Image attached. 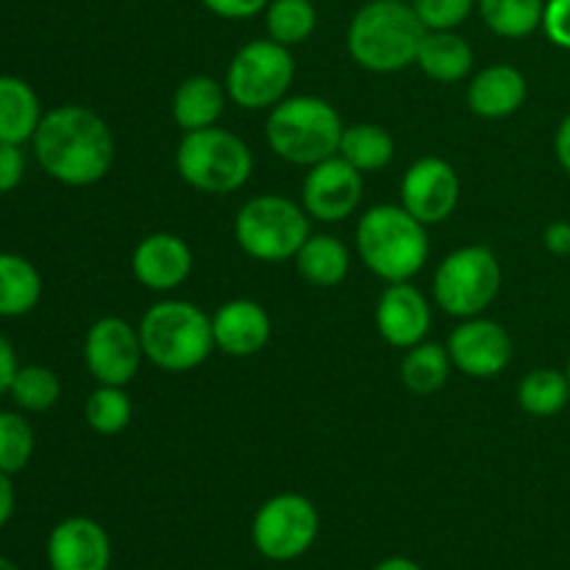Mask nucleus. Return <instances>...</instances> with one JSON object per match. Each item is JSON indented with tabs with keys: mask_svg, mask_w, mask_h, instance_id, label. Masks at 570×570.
Listing matches in <instances>:
<instances>
[{
	"mask_svg": "<svg viewBox=\"0 0 570 570\" xmlns=\"http://www.w3.org/2000/svg\"><path fill=\"white\" fill-rule=\"evenodd\" d=\"M33 154L56 181L89 187L109 173L115 161V137L104 117L83 106H59L39 120Z\"/></svg>",
	"mask_w": 570,
	"mask_h": 570,
	"instance_id": "nucleus-1",
	"label": "nucleus"
},
{
	"mask_svg": "<svg viewBox=\"0 0 570 570\" xmlns=\"http://www.w3.org/2000/svg\"><path fill=\"white\" fill-rule=\"evenodd\" d=\"M554 148H557V159H560V165L570 173V115L560 122V128H557Z\"/></svg>",
	"mask_w": 570,
	"mask_h": 570,
	"instance_id": "nucleus-40",
	"label": "nucleus"
},
{
	"mask_svg": "<svg viewBox=\"0 0 570 570\" xmlns=\"http://www.w3.org/2000/svg\"><path fill=\"white\" fill-rule=\"evenodd\" d=\"M570 399L568 373L554 371V367H538L527 373L518 387V401L521 410L532 417H551L566 410Z\"/></svg>",
	"mask_w": 570,
	"mask_h": 570,
	"instance_id": "nucleus-27",
	"label": "nucleus"
},
{
	"mask_svg": "<svg viewBox=\"0 0 570 570\" xmlns=\"http://www.w3.org/2000/svg\"><path fill=\"white\" fill-rule=\"evenodd\" d=\"M412 9L429 31H451L471 14L473 0H412Z\"/></svg>",
	"mask_w": 570,
	"mask_h": 570,
	"instance_id": "nucleus-33",
	"label": "nucleus"
},
{
	"mask_svg": "<svg viewBox=\"0 0 570 570\" xmlns=\"http://www.w3.org/2000/svg\"><path fill=\"white\" fill-rule=\"evenodd\" d=\"M11 512H14V488L6 473H0V529L9 523Z\"/></svg>",
	"mask_w": 570,
	"mask_h": 570,
	"instance_id": "nucleus-39",
	"label": "nucleus"
},
{
	"mask_svg": "<svg viewBox=\"0 0 570 570\" xmlns=\"http://www.w3.org/2000/svg\"><path fill=\"white\" fill-rule=\"evenodd\" d=\"M33 454V429L14 412H0V473L11 476L28 465Z\"/></svg>",
	"mask_w": 570,
	"mask_h": 570,
	"instance_id": "nucleus-32",
	"label": "nucleus"
},
{
	"mask_svg": "<svg viewBox=\"0 0 570 570\" xmlns=\"http://www.w3.org/2000/svg\"><path fill=\"white\" fill-rule=\"evenodd\" d=\"M301 195H304L306 215L323 223H340L360 206L362 173L337 154L312 165Z\"/></svg>",
	"mask_w": 570,
	"mask_h": 570,
	"instance_id": "nucleus-14",
	"label": "nucleus"
},
{
	"mask_svg": "<svg viewBox=\"0 0 570 570\" xmlns=\"http://www.w3.org/2000/svg\"><path fill=\"white\" fill-rule=\"evenodd\" d=\"M501 265L484 245L456 248L434 273V301L454 317H476L495 301Z\"/></svg>",
	"mask_w": 570,
	"mask_h": 570,
	"instance_id": "nucleus-9",
	"label": "nucleus"
},
{
	"mask_svg": "<svg viewBox=\"0 0 570 570\" xmlns=\"http://www.w3.org/2000/svg\"><path fill=\"white\" fill-rule=\"evenodd\" d=\"M226 109V89L212 76H189L173 95V117L187 131L209 128Z\"/></svg>",
	"mask_w": 570,
	"mask_h": 570,
	"instance_id": "nucleus-20",
	"label": "nucleus"
},
{
	"mask_svg": "<svg viewBox=\"0 0 570 570\" xmlns=\"http://www.w3.org/2000/svg\"><path fill=\"white\" fill-rule=\"evenodd\" d=\"M142 356L139 332L122 317H100L83 343V362L89 373L98 384L111 387H126L137 376Z\"/></svg>",
	"mask_w": 570,
	"mask_h": 570,
	"instance_id": "nucleus-11",
	"label": "nucleus"
},
{
	"mask_svg": "<svg viewBox=\"0 0 570 570\" xmlns=\"http://www.w3.org/2000/svg\"><path fill=\"white\" fill-rule=\"evenodd\" d=\"M415 65L429 78L440 83H454L471 72L473 67V50L460 33L454 31H426L417 48Z\"/></svg>",
	"mask_w": 570,
	"mask_h": 570,
	"instance_id": "nucleus-22",
	"label": "nucleus"
},
{
	"mask_svg": "<svg viewBox=\"0 0 570 570\" xmlns=\"http://www.w3.org/2000/svg\"><path fill=\"white\" fill-rule=\"evenodd\" d=\"M239 248L259 262H284L309 239V215L282 195L250 198L234 220Z\"/></svg>",
	"mask_w": 570,
	"mask_h": 570,
	"instance_id": "nucleus-7",
	"label": "nucleus"
},
{
	"mask_svg": "<svg viewBox=\"0 0 570 570\" xmlns=\"http://www.w3.org/2000/svg\"><path fill=\"white\" fill-rule=\"evenodd\" d=\"M317 510L298 493L273 495L254 518V546L267 560L287 562L304 554L317 538Z\"/></svg>",
	"mask_w": 570,
	"mask_h": 570,
	"instance_id": "nucleus-10",
	"label": "nucleus"
},
{
	"mask_svg": "<svg viewBox=\"0 0 570 570\" xmlns=\"http://www.w3.org/2000/svg\"><path fill=\"white\" fill-rule=\"evenodd\" d=\"M399 3H406V0H399Z\"/></svg>",
	"mask_w": 570,
	"mask_h": 570,
	"instance_id": "nucleus-44",
	"label": "nucleus"
},
{
	"mask_svg": "<svg viewBox=\"0 0 570 570\" xmlns=\"http://www.w3.org/2000/svg\"><path fill=\"white\" fill-rule=\"evenodd\" d=\"M451 356L449 348L438 343H417L406 348L404 362H401V379L406 390L415 395H432L449 382Z\"/></svg>",
	"mask_w": 570,
	"mask_h": 570,
	"instance_id": "nucleus-26",
	"label": "nucleus"
},
{
	"mask_svg": "<svg viewBox=\"0 0 570 570\" xmlns=\"http://www.w3.org/2000/svg\"><path fill=\"white\" fill-rule=\"evenodd\" d=\"M566 373H568V382H570V365H568V371H566Z\"/></svg>",
	"mask_w": 570,
	"mask_h": 570,
	"instance_id": "nucleus-43",
	"label": "nucleus"
},
{
	"mask_svg": "<svg viewBox=\"0 0 570 570\" xmlns=\"http://www.w3.org/2000/svg\"><path fill=\"white\" fill-rule=\"evenodd\" d=\"M356 250L367 271L384 282H410L429 259L426 226L404 206H373L360 217Z\"/></svg>",
	"mask_w": 570,
	"mask_h": 570,
	"instance_id": "nucleus-3",
	"label": "nucleus"
},
{
	"mask_svg": "<svg viewBox=\"0 0 570 570\" xmlns=\"http://www.w3.org/2000/svg\"><path fill=\"white\" fill-rule=\"evenodd\" d=\"M0 570H20V568H17L14 562L6 560V557H0Z\"/></svg>",
	"mask_w": 570,
	"mask_h": 570,
	"instance_id": "nucleus-42",
	"label": "nucleus"
},
{
	"mask_svg": "<svg viewBox=\"0 0 570 570\" xmlns=\"http://www.w3.org/2000/svg\"><path fill=\"white\" fill-rule=\"evenodd\" d=\"M293 78L295 61L287 45L276 39H254L234 53L226 72V92L243 109H273L287 98Z\"/></svg>",
	"mask_w": 570,
	"mask_h": 570,
	"instance_id": "nucleus-8",
	"label": "nucleus"
},
{
	"mask_svg": "<svg viewBox=\"0 0 570 570\" xmlns=\"http://www.w3.org/2000/svg\"><path fill=\"white\" fill-rule=\"evenodd\" d=\"M50 570H109V534L92 518H67L48 538Z\"/></svg>",
	"mask_w": 570,
	"mask_h": 570,
	"instance_id": "nucleus-16",
	"label": "nucleus"
},
{
	"mask_svg": "<svg viewBox=\"0 0 570 570\" xmlns=\"http://www.w3.org/2000/svg\"><path fill=\"white\" fill-rule=\"evenodd\" d=\"M212 14L226 17V20H248L259 14L267 6V0H200Z\"/></svg>",
	"mask_w": 570,
	"mask_h": 570,
	"instance_id": "nucleus-36",
	"label": "nucleus"
},
{
	"mask_svg": "<svg viewBox=\"0 0 570 570\" xmlns=\"http://www.w3.org/2000/svg\"><path fill=\"white\" fill-rule=\"evenodd\" d=\"M42 295V276L28 259L0 254V317L28 315Z\"/></svg>",
	"mask_w": 570,
	"mask_h": 570,
	"instance_id": "nucleus-24",
	"label": "nucleus"
},
{
	"mask_svg": "<svg viewBox=\"0 0 570 570\" xmlns=\"http://www.w3.org/2000/svg\"><path fill=\"white\" fill-rule=\"evenodd\" d=\"M395 154V142L382 126L373 122H356V126L343 128L340 139V156L356 167L360 173L382 170L390 165Z\"/></svg>",
	"mask_w": 570,
	"mask_h": 570,
	"instance_id": "nucleus-25",
	"label": "nucleus"
},
{
	"mask_svg": "<svg viewBox=\"0 0 570 570\" xmlns=\"http://www.w3.org/2000/svg\"><path fill=\"white\" fill-rule=\"evenodd\" d=\"M176 167L198 193L228 195L250 178L254 156L237 134L209 126L184 134L176 150Z\"/></svg>",
	"mask_w": 570,
	"mask_h": 570,
	"instance_id": "nucleus-6",
	"label": "nucleus"
},
{
	"mask_svg": "<svg viewBox=\"0 0 570 570\" xmlns=\"http://www.w3.org/2000/svg\"><path fill=\"white\" fill-rule=\"evenodd\" d=\"M315 6L309 0H273L267 6V31L282 45H298L315 31Z\"/></svg>",
	"mask_w": 570,
	"mask_h": 570,
	"instance_id": "nucleus-29",
	"label": "nucleus"
},
{
	"mask_svg": "<svg viewBox=\"0 0 570 570\" xmlns=\"http://www.w3.org/2000/svg\"><path fill=\"white\" fill-rule=\"evenodd\" d=\"M17 356H14V348H11V343L6 337H0V395H6L11 390V382H14L17 376Z\"/></svg>",
	"mask_w": 570,
	"mask_h": 570,
	"instance_id": "nucleus-38",
	"label": "nucleus"
},
{
	"mask_svg": "<svg viewBox=\"0 0 570 570\" xmlns=\"http://www.w3.org/2000/svg\"><path fill=\"white\" fill-rule=\"evenodd\" d=\"M488 28L499 37L523 39L543 26V0H479Z\"/></svg>",
	"mask_w": 570,
	"mask_h": 570,
	"instance_id": "nucleus-28",
	"label": "nucleus"
},
{
	"mask_svg": "<svg viewBox=\"0 0 570 570\" xmlns=\"http://www.w3.org/2000/svg\"><path fill=\"white\" fill-rule=\"evenodd\" d=\"M142 354L167 373H187L215 351L212 317L189 301H161L139 321Z\"/></svg>",
	"mask_w": 570,
	"mask_h": 570,
	"instance_id": "nucleus-4",
	"label": "nucleus"
},
{
	"mask_svg": "<svg viewBox=\"0 0 570 570\" xmlns=\"http://www.w3.org/2000/svg\"><path fill=\"white\" fill-rule=\"evenodd\" d=\"M39 120L42 109L31 83L17 76H0V142L22 145L33 139Z\"/></svg>",
	"mask_w": 570,
	"mask_h": 570,
	"instance_id": "nucleus-21",
	"label": "nucleus"
},
{
	"mask_svg": "<svg viewBox=\"0 0 570 570\" xmlns=\"http://www.w3.org/2000/svg\"><path fill=\"white\" fill-rule=\"evenodd\" d=\"M527 78L518 67L493 65L479 72L468 87V106L473 115L488 117V120H501V117L515 115L527 100Z\"/></svg>",
	"mask_w": 570,
	"mask_h": 570,
	"instance_id": "nucleus-19",
	"label": "nucleus"
},
{
	"mask_svg": "<svg viewBox=\"0 0 570 570\" xmlns=\"http://www.w3.org/2000/svg\"><path fill=\"white\" fill-rule=\"evenodd\" d=\"M376 570H423L417 562L406 560V557H393V560H384L382 566H376Z\"/></svg>",
	"mask_w": 570,
	"mask_h": 570,
	"instance_id": "nucleus-41",
	"label": "nucleus"
},
{
	"mask_svg": "<svg viewBox=\"0 0 570 570\" xmlns=\"http://www.w3.org/2000/svg\"><path fill=\"white\" fill-rule=\"evenodd\" d=\"M295 267L301 278L315 287H337L348 276L351 254L343 239L328 237V234H317V237L309 234V239L295 254Z\"/></svg>",
	"mask_w": 570,
	"mask_h": 570,
	"instance_id": "nucleus-23",
	"label": "nucleus"
},
{
	"mask_svg": "<svg viewBox=\"0 0 570 570\" xmlns=\"http://www.w3.org/2000/svg\"><path fill=\"white\" fill-rule=\"evenodd\" d=\"M376 328L393 348H412V345L423 343L432 328L429 301L412 284H390L379 298Z\"/></svg>",
	"mask_w": 570,
	"mask_h": 570,
	"instance_id": "nucleus-15",
	"label": "nucleus"
},
{
	"mask_svg": "<svg viewBox=\"0 0 570 570\" xmlns=\"http://www.w3.org/2000/svg\"><path fill=\"white\" fill-rule=\"evenodd\" d=\"M426 31L412 6L399 0H373L351 20L348 53L371 72H399L415 65Z\"/></svg>",
	"mask_w": 570,
	"mask_h": 570,
	"instance_id": "nucleus-2",
	"label": "nucleus"
},
{
	"mask_svg": "<svg viewBox=\"0 0 570 570\" xmlns=\"http://www.w3.org/2000/svg\"><path fill=\"white\" fill-rule=\"evenodd\" d=\"M87 423L98 434H120L131 423V399L122 387L100 384L87 399Z\"/></svg>",
	"mask_w": 570,
	"mask_h": 570,
	"instance_id": "nucleus-31",
	"label": "nucleus"
},
{
	"mask_svg": "<svg viewBox=\"0 0 570 570\" xmlns=\"http://www.w3.org/2000/svg\"><path fill=\"white\" fill-rule=\"evenodd\" d=\"M11 399L17 401V406L28 412H45L59 401L61 384L56 379V373L50 367L42 365H28L20 367L11 382Z\"/></svg>",
	"mask_w": 570,
	"mask_h": 570,
	"instance_id": "nucleus-30",
	"label": "nucleus"
},
{
	"mask_svg": "<svg viewBox=\"0 0 570 570\" xmlns=\"http://www.w3.org/2000/svg\"><path fill=\"white\" fill-rule=\"evenodd\" d=\"M543 243L554 256H568L570 254V223H566V220L551 223L543 234Z\"/></svg>",
	"mask_w": 570,
	"mask_h": 570,
	"instance_id": "nucleus-37",
	"label": "nucleus"
},
{
	"mask_svg": "<svg viewBox=\"0 0 570 570\" xmlns=\"http://www.w3.org/2000/svg\"><path fill=\"white\" fill-rule=\"evenodd\" d=\"M131 271L142 287L167 293L184 284L193 273V250L176 234H150L134 248Z\"/></svg>",
	"mask_w": 570,
	"mask_h": 570,
	"instance_id": "nucleus-17",
	"label": "nucleus"
},
{
	"mask_svg": "<svg viewBox=\"0 0 570 570\" xmlns=\"http://www.w3.org/2000/svg\"><path fill=\"white\" fill-rule=\"evenodd\" d=\"M22 173H26V156L20 145L0 142V195L11 193L22 181Z\"/></svg>",
	"mask_w": 570,
	"mask_h": 570,
	"instance_id": "nucleus-35",
	"label": "nucleus"
},
{
	"mask_svg": "<svg viewBox=\"0 0 570 570\" xmlns=\"http://www.w3.org/2000/svg\"><path fill=\"white\" fill-rule=\"evenodd\" d=\"M343 120L328 100L295 95L276 104L267 115L265 137L273 154L293 165H317L340 154Z\"/></svg>",
	"mask_w": 570,
	"mask_h": 570,
	"instance_id": "nucleus-5",
	"label": "nucleus"
},
{
	"mask_svg": "<svg viewBox=\"0 0 570 570\" xmlns=\"http://www.w3.org/2000/svg\"><path fill=\"white\" fill-rule=\"evenodd\" d=\"M451 365L471 379H493L510 365L512 340L501 323L488 317H465L449 337Z\"/></svg>",
	"mask_w": 570,
	"mask_h": 570,
	"instance_id": "nucleus-13",
	"label": "nucleus"
},
{
	"mask_svg": "<svg viewBox=\"0 0 570 570\" xmlns=\"http://www.w3.org/2000/svg\"><path fill=\"white\" fill-rule=\"evenodd\" d=\"M212 332H215V348L228 356H254L271 340V317L265 306L248 298H234L223 304L212 317Z\"/></svg>",
	"mask_w": 570,
	"mask_h": 570,
	"instance_id": "nucleus-18",
	"label": "nucleus"
},
{
	"mask_svg": "<svg viewBox=\"0 0 570 570\" xmlns=\"http://www.w3.org/2000/svg\"><path fill=\"white\" fill-rule=\"evenodd\" d=\"M543 31L557 48L570 50V0H549L546 3Z\"/></svg>",
	"mask_w": 570,
	"mask_h": 570,
	"instance_id": "nucleus-34",
	"label": "nucleus"
},
{
	"mask_svg": "<svg viewBox=\"0 0 570 570\" xmlns=\"http://www.w3.org/2000/svg\"><path fill=\"white\" fill-rule=\"evenodd\" d=\"M460 204V176L440 156L412 161L401 181V206L423 226H434L451 217Z\"/></svg>",
	"mask_w": 570,
	"mask_h": 570,
	"instance_id": "nucleus-12",
	"label": "nucleus"
}]
</instances>
